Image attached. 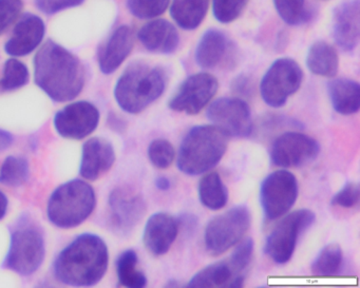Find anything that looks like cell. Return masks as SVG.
I'll return each instance as SVG.
<instances>
[{"label":"cell","instance_id":"52a82bcc","mask_svg":"<svg viewBox=\"0 0 360 288\" xmlns=\"http://www.w3.org/2000/svg\"><path fill=\"white\" fill-rule=\"evenodd\" d=\"M250 227V210L244 205L236 206L214 216L204 231L206 251L212 256L225 254L244 239Z\"/></svg>","mask_w":360,"mask_h":288},{"label":"cell","instance_id":"f35d334b","mask_svg":"<svg viewBox=\"0 0 360 288\" xmlns=\"http://www.w3.org/2000/svg\"><path fill=\"white\" fill-rule=\"evenodd\" d=\"M37 9L43 13L52 15L70 8L79 7L85 0H34Z\"/></svg>","mask_w":360,"mask_h":288},{"label":"cell","instance_id":"603a6c76","mask_svg":"<svg viewBox=\"0 0 360 288\" xmlns=\"http://www.w3.org/2000/svg\"><path fill=\"white\" fill-rule=\"evenodd\" d=\"M333 109L341 115L355 114L360 108V86L349 79H334L328 83Z\"/></svg>","mask_w":360,"mask_h":288},{"label":"cell","instance_id":"7402d4cb","mask_svg":"<svg viewBox=\"0 0 360 288\" xmlns=\"http://www.w3.org/2000/svg\"><path fill=\"white\" fill-rule=\"evenodd\" d=\"M231 44L221 31H206L195 49V62L202 69H214L229 60Z\"/></svg>","mask_w":360,"mask_h":288},{"label":"cell","instance_id":"d6986e66","mask_svg":"<svg viewBox=\"0 0 360 288\" xmlns=\"http://www.w3.org/2000/svg\"><path fill=\"white\" fill-rule=\"evenodd\" d=\"M134 49V33L128 26H121L101 46L98 52L100 70L112 74L122 66Z\"/></svg>","mask_w":360,"mask_h":288},{"label":"cell","instance_id":"4316f807","mask_svg":"<svg viewBox=\"0 0 360 288\" xmlns=\"http://www.w3.org/2000/svg\"><path fill=\"white\" fill-rule=\"evenodd\" d=\"M198 195L202 205L210 210L222 209L229 201L226 185L216 171L204 174L198 186Z\"/></svg>","mask_w":360,"mask_h":288},{"label":"cell","instance_id":"5b68a950","mask_svg":"<svg viewBox=\"0 0 360 288\" xmlns=\"http://www.w3.org/2000/svg\"><path fill=\"white\" fill-rule=\"evenodd\" d=\"M96 205V192L88 183L69 181L52 192L48 202V218L58 228H75L91 216Z\"/></svg>","mask_w":360,"mask_h":288},{"label":"cell","instance_id":"4fadbf2b","mask_svg":"<svg viewBox=\"0 0 360 288\" xmlns=\"http://www.w3.org/2000/svg\"><path fill=\"white\" fill-rule=\"evenodd\" d=\"M218 89V79L214 75L206 72L191 75L170 98L168 107L174 112L198 114L212 102Z\"/></svg>","mask_w":360,"mask_h":288},{"label":"cell","instance_id":"b9f144b4","mask_svg":"<svg viewBox=\"0 0 360 288\" xmlns=\"http://www.w3.org/2000/svg\"><path fill=\"white\" fill-rule=\"evenodd\" d=\"M155 187H157L159 190L167 191L172 188V181L166 178V176H159V178H155Z\"/></svg>","mask_w":360,"mask_h":288},{"label":"cell","instance_id":"cb8c5ba5","mask_svg":"<svg viewBox=\"0 0 360 288\" xmlns=\"http://www.w3.org/2000/svg\"><path fill=\"white\" fill-rule=\"evenodd\" d=\"M244 282L236 277L229 261H220L204 267L191 280L188 287H241Z\"/></svg>","mask_w":360,"mask_h":288},{"label":"cell","instance_id":"5bb4252c","mask_svg":"<svg viewBox=\"0 0 360 288\" xmlns=\"http://www.w3.org/2000/svg\"><path fill=\"white\" fill-rule=\"evenodd\" d=\"M109 221L119 235H129L146 214L144 197L129 187H117L108 199Z\"/></svg>","mask_w":360,"mask_h":288},{"label":"cell","instance_id":"2e32d148","mask_svg":"<svg viewBox=\"0 0 360 288\" xmlns=\"http://www.w3.org/2000/svg\"><path fill=\"white\" fill-rule=\"evenodd\" d=\"M178 218L166 212H157L147 220L143 233L145 247L155 256H164L169 251L178 237Z\"/></svg>","mask_w":360,"mask_h":288},{"label":"cell","instance_id":"9a60e30c","mask_svg":"<svg viewBox=\"0 0 360 288\" xmlns=\"http://www.w3.org/2000/svg\"><path fill=\"white\" fill-rule=\"evenodd\" d=\"M100 111L85 100L72 103L54 117V128L62 138L83 140L98 128Z\"/></svg>","mask_w":360,"mask_h":288},{"label":"cell","instance_id":"484cf974","mask_svg":"<svg viewBox=\"0 0 360 288\" xmlns=\"http://www.w3.org/2000/svg\"><path fill=\"white\" fill-rule=\"evenodd\" d=\"M210 7V0H174L170 15L184 30H195L203 22Z\"/></svg>","mask_w":360,"mask_h":288},{"label":"cell","instance_id":"7a4b0ae2","mask_svg":"<svg viewBox=\"0 0 360 288\" xmlns=\"http://www.w3.org/2000/svg\"><path fill=\"white\" fill-rule=\"evenodd\" d=\"M108 262L104 240L94 233H84L60 252L53 265L54 275L66 285L89 287L103 279Z\"/></svg>","mask_w":360,"mask_h":288},{"label":"cell","instance_id":"d6a6232c","mask_svg":"<svg viewBox=\"0 0 360 288\" xmlns=\"http://www.w3.org/2000/svg\"><path fill=\"white\" fill-rule=\"evenodd\" d=\"M254 249L255 243L252 237H246L236 245L235 250L227 260L233 268L236 277L241 281H245L254 256Z\"/></svg>","mask_w":360,"mask_h":288},{"label":"cell","instance_id":"8fae6325","mask_svg":"<svg viewBox=\"0 0 360 288\" xmlns=\"http://www.w3.org/2000/svg\"><path fill=\"white\" fill-rule=\"evenodd\" d=\"M320 153V145L315 138L297 131L284 132L271 147V161L282 169L301 167L311 163Z\"/></svg>","mask_w":360,"mask_h":288},{"label":"cell","instance_id":"ba28073f","mask_svg":"<svg viewBox=\"0 0 360 288\" xmlns=\"http://www.w3.org/2000/svg\"><path fill=\"white\" fill-rule=\"evenodd\" d=\"M315 220V214L309 209L296 210L286 214L267 235L264 245L266 256L276 264L284 265L290 262L299 237Z\"/></svg>","mask_w":360,"mask_h":288},{"label":"cell","instance_id":"44dd1931","mask_svg":"<svg viewBox=\"0 0 360 288\" xmlns=\"http://www.w3.org/2000/svg\"><path fill=\"white\" fill-rule=\"evenodd\" d=\"M139 41L153 53L170 54L178 49L180 37L174 25L165 20H155L142 27Z\"/></svg>","mask_w":360,"mask_h":288},{"label":"cell","instance_id":"277c9868","mask_svg":"<svg viewBox=\"0 0 360 288\" xmlns=\"http://www.w3.org/2000/svg\"><path fill=\"white\" fill-rule=\"evenodd\" d=\"M229 140V136L214 125L191 128L181 143L179 170L191 176L210 172L226 153Z\"/></svg>","mask_w":360,"mask_h":288},{"label":"cell","instance_id":"e0dca14e","mask_svg":"<svg viewBox=\"0 0 360 288\" xmlns=\"http://www.w3.org/2000/svg\"><path fill=\"white\" fill-rule=\"evenodd\" d=\"M45 34L44 20L34 14H25L18 20L12 37L6 43V53L14 58L29 55L41 45Z\"/></svg>","mask_w":360,"mask_h":288},{"label":"cell","instance_id":"1f68e13d","mask_svg":"<svg viewBox=\"0 0 360 288\" xmlns=\"http://www.w3.org/2000/svg\"><path fill=\"white\" fill-rule=\"evenodd\" d=\"M30 74L24 63L15 58H10L4 66L3 79L0 81V88L4 91H13L20 89L28 84Z\"/></svg>","mask_w":360,"mask_h":288},{"label":"cell","instance_id":"3957f363","mask_svg":"<svg viewBox=\"0 0 360 288\" xmlns=\"http://www.w3.org/2000/svg\"><path fill=\"white\" fill-rule=\"evenodd\" d=\"M167 77L161 67L134 62L117 79L115 98L122 110L138 114L163 96Z\"/></svg>","mask_w":360,"mask_h":288},{"label":"cell","instance_id":"7c38bea8","mask_svg":"<svg viewBox=\"0 0 360 288\" xmlns=\"http://www.w3.org/2000/svg\"><path fill=\"white\" fill-rule=\"evenodd\" d=\"M207 119L229 138H248L252 133V112L240 98H221L208 107Z\"/></svg>","mask_w":360,"mask_h":288},{"label":"cell","instance_id":"6da1fadb","mask_svg":"<svg viewBox=\"0 0 360 288\" xmlns=\"http://www.w3.org/2000/svg\"><path fill=\"white\" fill-rule=\"evenodd\" d=\"M34 81L54 102H70L85 86V67L75 54L48 41L35 56Z\"/></svg>","mask_w":360,"mask_h":288},{"label":"cell","instance_id":"30bf717a","mask_svg":"<svg viewBox=\"0 0 360 288\" xmlns=\"http://www.w3.org/2000/svg\"><path fill=\"white\" fill-rule=\"evenodd\" d=\"M298 193V181L292 172L280 169L269 174L261 183L259 192L265 218L275 221L288 214Z\"/></svg>","mask_w":360,"mask_h":288},{"label":"cell","instance_id":"e575fe53","mask_svg":"<svg viewBox=\"0 0 360 288\" xmlns=\"http://www.w3.org/2000/svg\"><path fill=\"white\" fill-rule=\"evenodd\" d=\"M169 4L170 0H127L130 13L140 20H151L162 15Z\"/></svg>","mask_w":360,"mask_h":288},{"label":"cell","instance_id":"836d02e7","mask_svg":"<svg viewBox=\"0 0 360 288\" xmlns=\"http://www.w3.org/2000/svg\"><path fill=\"white\" fill-rule=\"evenodd\" d=\"M148 159L158 169H167L176 159V150L165 138H157L148 147Z\"/></svg>","mask_w":360,"mask_h":288},{"label":"cell","instance_id":"60d3db41","mask_svg":"<svg viewBox=\"0 0 360 288\" xmlns=\"http://www.w3.org/2000/svg\"><path fill=\"white\" fill-rule=\"evenodd\" d=\"M13 144V136L6 130L0 129V151L6 150Z\"/></svg>","mask_w":360,"mask_h":288},{"label":"cell","instance_id":"74e56055","mask_svg":"<svg viewBox=\"0 0 360 288\" xmlns=\"http://www.w3.org/2000/svg\"><path fill=\"white\" fill-rule=\"evenodd\" d=\"M360 201V189L357 183L351 182L345 185L340 189L336 195L333 197L332 204L334 206H338L341 208L355 207L359 204Z\"/></svg>","mask_w":360,"mask_h":288},{"label":"cell","instance_id":"ac0fdd59","mask_svg":"<svg viewBox=\"0 0 360 288\" xmlns=\"http://www.w3.org/2000/svg\"><path fill=\"white\" fill-rule=\"evenodd\" d=\"M333 37L337 45L347 52L353 51L359 43V0H349L334 10Z\"/></svg>","mask_w":360,"mask_h":288},{"label":"cell","instance_id":"9c48e42d","mask_svg":"<svg viewBox=\"0 0 360 288\" xmlns=\"http://www.w3.org/2000/svg\"><path fill=\"white\" fill-rule=\"evenodd\" d=\"M303 71L292 58H279L273 63L260 83L262 100L271 108L284 106L302 85Z\"/></svg>","mask_w":360,"mask_h":288},{"label":"cell","instance_id":"d4e9b609","mask_svg":"<svg viewBox=\"0 0 360 288\" xmlns=\"http://www.w3.org/2000/svg\"><path fill=\"white\" fill-rule=\"evenodd\" d=\"M307 66L313 74L332 79L338 72V53L330 44L317 41L307 52Z\"/></svg>","mask_w":360,"mask_h":288},{"label":"cell","instance_id":"8d00e7d4","mask_svg":"<svg viewBox=\"0 0 360 288\" xmlns=\"http://www.w3.org/2000/svg\"><path fill=\"white\" fill-rule=\"evenodd\" d=\"M22 8V0H0V35L18 20Z\"/></svg>","mask_w":360,"mask_h":288},{"label":"cell","instance_id":"d590c367","mask_svg":"<svg viewBox=\"0 0 360 288\" xmlns=\"http://www.w3.org/2000/svg\"><path fill=\"white\" fill-rule=\"evenodd\" d=\"M248 0H214L212 11L219 22L229 24L241 15Z\"/></svg>","mask_w":360,"mask_h":288},{"label":"cell","instance_id":"f546056e","mask_svg":"<svg viewBox=\"0 0 360 288\" xmlns=\"http://www.w3.org/2000/svg\"><path fill=\"white\" fill-rule=\"evenodd\" d=\"M30 167L22 157H9L0 167V183L6 186L18 187L28 180Z\"/></svg>","mask_w":360,"mask_h":288},{"label":"cell","instance_id":"4dcf8cb0","mask_svg":"<svg viewBox=\"0 0 360 288\" xmlns=\"http://www.w3.org/2000/svg\"><path fill=\"white\" fill-rule=\"evenodd\" d=\"M276 11L290 26H299L309 22L311 12L305 0H274Z\"/></svg>","mask_w":360,"mask_h":288},{"label":"cell","instance_id":"ffe728a7","mask_svg":"<svg viewBox=\"0 0 360 288\" xmlns=\"http://www.w3.org/2000/svg\"><path fill=\"white\" fill-rule=\"evenodd\" d=\"M115 162V151L109 140L94 138L84 144L79 174L88 181H96L111 169Z\"/></svg>","mask_w":360,"mask_h":288},{"label":"cell","instance_id":"8992f818","mask_svg":"<svg viewBox=\"0 0 360 288\" xmlns=\"http://www.w3.org/2000/svg\"><path fill=\"white\" fill-rule=\"evenodd\" d=\"M45 254V239L41 227L27 214L18 218L12 228L9 250L4 266L27 277L39 270Z\"/></svg>","mask_w":360,"mask_h":288},{"label":"cell","instance_id":"7bdbcfd3","mask_svg":"<svg viewBox=\"0 0 360 288\" xmlns=\"http://www.w3.org/2000/svg\"><path fill=\"white\" fill-rule=\"evenodd\" d=\"M8 199L5 193L0 190V220L7 214L8 210Z\"/></svg>","mask_w":360,"mask_h":288},{"label":"cell","instance_id":"83f0119b","mask_svg":"<svg viewBox=\"0 0 360 288\" xmlns=\"http://www.w3.org/2000/svg\"><path fill=\"white\" fill-rule=\"evenodd\" d=\"M139 256L134 250L128 249L120 254L117 273L120 284L125 287L142 288L147 285V277L138 268Z\"/></svg>","mask_w":360,"mask_h":288},{"label":"cell","instance_id":"ab89813d","mask_svg":"<svg viewBox=\"0 0 360 288\" xmlns=\"http://www.w3.org/2000/svg\"><path fill=\"white\" fill-rule=\"evenodd\" d=\"M231 90L237 94L240 98H250L255 92V84L252 77L248 75L241 74L236 77L231 83Z\"/></svg>","mask_w":360,"mask_h":288},{"label":"cell","instance_id":"f1b7e54d","mask_svg":"<svg viewBox=\"0 0 360 288\" xmlns=\"http://www.w3.org/2000/svg\"><path fill=\"white\" fill-rule=\"evenodd\" d=\"M343 252L340 246L330 244L324 246L311 263V273L318 277H334L342 268Z\"/></svg>","mask_w":360,"mask_h":288}]
</instances>
